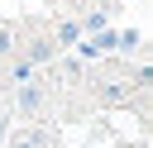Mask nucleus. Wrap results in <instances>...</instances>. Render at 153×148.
<instances>
[{"instance_id": "f257e3e1", "label": "nucleus", "mask_w": 153, "mask_h": 148, "mask_svg": "<svg viewBox=\"0 0 153 148\" xmlns=\"http://www.w3.org/2000/svg\"><path fill=\"white\" fill-rule=\"evenodd\" d=\"M48 105V91L38 86V81H24V86H14V115H38Z\"/></svg>"}, {"instance_id": "f03ea898", "label": "nucleus", "mask_w": 153, "mask_h": 148, "mask_svg": "<svg viewBox=\"0 0 153 148\" xmlns=\"http://www.w3.org/2000/svg\"><path fill=\"white\" fill-rule=\"evenodd\" d=\"M0 148H48V129H19V134H10Z\"/></svg>"}, {"instance_id": "7ed1b4c3", "label": "nucleus", "mask_w": 153, "mask_h": 148, "mask_svg": "<svg viewBox=\"0 0 153 148\" xmlns=\"http://www.w3.org/2000/svg\"><path fill=\"white\" fill-rule=\"evenodd\" d=\"M53 53H57V48H53V43H48V38H38V43H33V48H29V57H33V62H48V57H53Z\"/></svg>"}, {"instance_id": "20e7f679", "label": "nucleus", "mask_w": 153, "mask_h": 148, "mask_svg": "<svg viewBox=\"0 0 153 148\" xmlns=\"http://www.w3.org/2000/svg\"><path fill=\"white\" fill-rule=\"evenodd\" d=\"M10 53H14V33L0 24V57H10Z\"/></svg>"}, {"instance_id": "39448f33", "label": "nucleus", "mask_w": 153, "mask_h": 148, "mask_svg": "<svg viewBox=\"0 0 153 148\" xmlns=\"http://www.w3.org/2000/svg\"><path fill=\"white\" fill-rule=\"evenodd\" d=\"M5 138H10V119L0 115V143H5Z\"/></svg>"}, {"instance_id": "423d86ee", "label": "nucleus", "mask_w": 153, "mask_h": 148, "mask_svg": "<svg viewBox=\"0 0 153 148\" xmlns=\"http://www.w3.org/2000/svg\"><path fill=\"white\" fill-rule=\"evenodd\" d=\"M0 81H5V67H0Z\"/></svg>"}]
</instances>
